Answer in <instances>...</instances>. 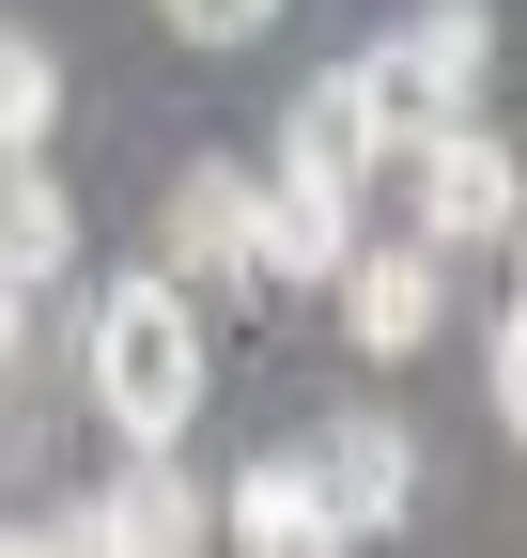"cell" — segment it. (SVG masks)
Wrapping results in <instances>:
<instances>
[{
    "mask_svg": "<svg viewBox=\"0 0 527 558\" xmlns=\"http://www.w3.org/2000/svg\"><path fill=\"white\" fill-rule=\"evenodd\" d=\"M78 373H94V418L124 450H186V418H203V311H186V279H109L94 326H78Z\"/></svg>",
    "mask_w": 527,
    "mask_h": 558,
    "instance_id": "1",
    "label": "cell"
},
{
    "mask_svg": "<svg viewBox=\"0 0 527 558\" xmlns=\"http://www.w3.org/2000/svg\"><path fill=\"white\" fill-rule=\"evenodd\" d=\"M357 78L388 109V140H419V124H481V78H497V16L481 0H419L388 47H357Z\"/></svg>",
    "mask_w": 527,
    "mask_h": 558,
    "instance_id": "2",
    "label": "cell"
},
{
    "mask_svg": "<svg viewBox=\"0 0 527 558\" xmlns=\"http://www.w3.org/2000/svg\"><path fill=\"white\" fill-rule=\"evenodd\" d=\"M512 186H527V156L497 124H419L404 140V202H419V248L450 264V248H497L512 233Z\"/></svg>",
    "mask_w": 527,
    "mask_h": 558,
    "instance_id": "3",
    "label": "cell"
},
{
    "mask_svg": "<svg viewBox=\"0 0 527 558\" xmlns=\"http://www.w3.org/2000/svg\"><path fill=\"white\" fill-rule=\"evenodd\" d=\"M310 497L342 512V543H388V527L419 512V435H404L388 403H342V418L310 435Z\"/></svg>",
    "mask_w": 527,
    "mask_h": 558,
    "instance_id": "4",
    "label": "cell"
},
{
    "mask_svg": "<svg viewBox=\"0 0 527 558\" xmlns=\"http://www.w3.org/2000/svg\"><path fill=\"white\" fill-rule=\"evenodd\" d=\"M342 264H357V186H326V171L248 186V279H342Z\"/></svg>",
    "mask_w": 527,
    "mask_h": 558,
    "instance_id": "5",
    "label": "cell"
},
{
    "mask_svg": "<svg viewBox=\"0 0 527 558\" xmlns=\"http://www.w3.org/2000/svg\"><path fill=\"white\" fill-rule=\"evenodd\" d=\"M450 326V264L404 233V248H357L342 264V341H357V357H419V341Z\"/></svg>",
    "mask_w": 527,
    "mask_h": 558,
    "instance_id": "6",
    "label": "cell"
},
{
    "mask_svg": "<svg viewBox=\"0 0 527 558\" xmlns=\"http://www.w3.org/2000/svg\"><path fill=\"white\" fill-rule=\"evenodd\" d=\"M218 543H233V558H342V512L310 497V450H264V465H233Z\"/></svg>",
    "mask_w": 527,
    "mask_h": 558,
    "instance_id": "7",
    "label": "cell"
},
{
    "mask_svg": "<svg viewBox=\"0 0 527 558\" xmlns=\"http://www.w3.org/2000/svg\"><path fill=\"white\" fill-rule=\"evenodd\" d=\"M404 140H388V109H372V78L357 62H326V78L280 109V171H326V186H357V171H388Z\"/></svg>",
    "mask_w": 527,
    "mask_h": 558,
    "instance_id": "8",
    "label": "cell"
},
{
    "mask_svg": "<svg viewBox=\"0 0 527 558\" xmlns=\"http://www.w3.org/2000/svg\"><path fill=\"white\" fill-rule=\"evenodd\" d=\"M156 233H171V264H156V279H186V295H203V279H248V171L186 156V171H171V202H156Z\"/></svg>",
    "mask_w": 527,
    "mask_h": 558,
    "instance_id": "9",
    "label": "cell"
},
{
    "mask_svg": "<svg viewBox=\"0 0 527 558\" xmlns=\"http://www.w3.org/2000/svg\"><path fill=\"white\" fill-rule=\"evenodd\" d=\"M78 264V202H62V171H32V156H0V279H62Z\"/></svg>",
    "mask_w": 527,
    "mask_h": 558,
    "instance_id": "10",
    "label": "cell"
},
{
    "mask_svg": "<svg viewBox=\"0 0 527 558\" xmlns=\"http://www.w3.org/2000/svg\"><path fill=\"white\" fill-rule=\"evenodd\" d=\"M47 124H62V62H47L16 16H0V156H32Z\"/></svg>",
    "mask_w": 527,
    "mask_h": 558,
    "instance_id": "11",
    "label": "cell"
},
{
    "mask_svg": "<svg viewBox=\"0 0 527 558\" xmlns=\"http://www.w3.org/2000/svg\"><path fill=\"white\" fill-rule=\"evenodd\" d=\"M481 403H497V435H527V295H512L497 341H481Z\"/></svg>",
    "mask_w": 527,
    "mask_h": 558,
    "instance_id": "12",
    "label": "cell"
},
{
    "mask_svg": "<svg viewBox=\"0 0 527 558\" xmlns=\"http://www.w3.org/2000/svg\"><path fill=\"white\" fill-rule=\"evenodd\" d=\"M156 16H171L186 47H264V32H280V0H156Z\"/></svg>",
    "mask_w": 527,
    "mask_h": 558,
    "instance_id": "13",
    "label": "cell"
},
{
    "mask_svg": "<svg viewBox=\"0 0 527 558\" xmlns=\"http://www.w3.org/2000/svg\"><path fill=\"white\" fill-rule=\"evenodd\" d=\"M16 341H32V295H16V279H0V373H16Z\"/></svg>",
    "mask_w": 527,
    "mask_h": 558,
    "instance_id": "14",
    "label": "cell"
},
{
    "mask_svg": "<svg viewBox=\"0 0 527 558\" xmlns=\"http://www.w3.org/2000/svg\"><path fill=\"white\" fill-rule=\"evenodd\" d=\"M0 558H47V512H16V527H0Z\"/></svg>",
    "mask_w": 527,
    "mask_h": 558,
    "instance_id": "15",
    "label": "cell"
},
{
    "mask_svg": "<svg viewBox=\"0 0 527 558\" xmlns=\"http://www.w3.org/2000/svg\"><path fill=\"white\" fill-rule=\"evenodd\" d=\"M497 248H512V264H527V186H512V233H497Z\"/></svg>",
    "mask_w": 527,
    "mask_h": 558,
    "instance_id": "16",
    "label": "cell"
}]
</instances>
